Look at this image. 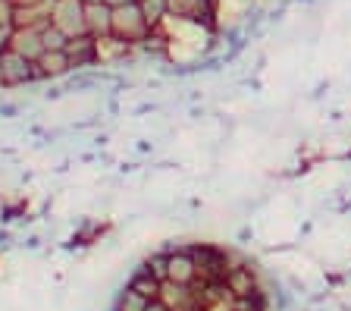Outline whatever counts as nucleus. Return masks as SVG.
<instances>
[{
    "label": "nucleus",
    "instance_id": "obj_19",
    "mask_svg": "<svg viewBox=\"0 0 351 311\" xmlns=\"http://www.w3.org/2000/svg\"><path fill=\"white\" fill-rule=\"evenodd\" d=\"M235 239H239V245H251V239H254V230H251V227H241V230L235 233Z\"/></svg>",
    "mask_w": 351,
    "mask_h": 311
},
{
    "label": "nucleus",
    "instance_id": "obj_11",
    "mask_svg": "<svg viewBox=\"0 0 351 311\" xmlns=\"http://www.w3.org/2000/svg\"><path fill=\"white\" fill-rule=\"evenodd\" d=\"M267 296H270V311H289L295 305V292L285 286V280H279V277H270Z\"/></svg>",
    "mask_w": 351,
    "mask_h": 311
},
{
    "label": "nucleus",
    "instance_id": "obj_21",
    "mask_svg": "<svg viewBox=\"0 0 351 311\" xmlns=\"http://www.w3.org/2000/svg\"><path fill=\"white\" fill-rule=\"evenodd\" d=\"M329 95V82H320L314 91H311V101H320V97H326Z\"/></svg>",
    "mask_w": 351,
    "mask_h": 311
},
{
    "label": "nucleus",
    "instance_id": "obj_6",
    "mask_svg": "<svg viewBox=\"0 0 351 311\" xmlns=\"http://www.w3.org/2000/svg\"><path fill=\"white\" fill-rule=\"evenodd\" d=\"M10 51L22 54L25 60H38L44 54L41 29H35V25H13V35H10Z\"/></svg>",
    "mask_w": 351,
    "mask_h": 311
},
{
    "label": "nucleus",
    "instance_id": "obj_16",
    "mask_svg": "<svg viewBox=\"0 0 351 311\" xmlns=\"http://www.w3.org/2000/svg\"><path fill=\"white\" fill-rule=\"evenodd\" d=\"M167 261H169L167 252H157V255H151V258L145 261V267L157 277V280H167Z\"/></svg>",
    "mask_w": 351,
    "mask_h": 311
},
{
    "label": "nucleus",
    "instance_id": "obj_20",
    "mask_svg": "<svg viewBox=\"0 0 351 311\" xmlns=\"http://www.w3.org/2000/svg\"><path fill=\"white\" fill-rule=\"evenodd\" d=\"M145 311H173V308H169V305L163 302V299H151V302L145 305Z\"/></svg>",
    "mask_w": 351,
    "mask_h": 311
},
{
    "label": "nucleus",
    "instance_id": "obj_15",
    "mask_svg": "<svg viewBox=\"0 0 351 311\" xmlns=\"http://www.w3.org/2000/svg\"><path fill=\"white\" fill-rule=\"evenodd\" d=\"M147 302H151V299H145L141 292H135L132 286H125L123 296H119V302H117V311H145Z\"/></svg>",
    "mask_w": 351,
    "mask_h": 311
},
{
    "label": "nucleus",
    "instance_id": "obj_9",
    "mask_svg": "<svg viewBox=\"0 0 351 311\" xmlns=\"http://www.w3.org/2000/svg\"><path fill=\"white\" fill-rule=\"evenodd\" d=\"M35 67H38L41 79H57V76H66L73 69V60H69L66 51H44L41 57L35 60Z\"/></svg>",
    "mask_w": 351,
    "mask_h": 311
},
{
    "label": "nucleus",
    "instance_id": "obj_18",
    "mask_svg": "<svg viewBox=\"0 0 351 311\" xmlns=\"http://www.w3.org/2000/svg\"><path fill=\"white\" fill-rule=\"evenodd\" d=\"M10 35H13V25H0V54L10 47Z\"/></svg>",
    "mask_w": 351,
    "mask_h": 311
},
{
    "label": "nucleus",
    "instance_id": "obj_14",
    "mask_svg": "<svg viewBox=\"0 0 351 311\" xmlns=\"http://www.w3.org/2000/svg\"><path fill=\"white\" fill-rule=\"evenodd\" d=\"M41 38H44V51H66V45H69V35H66L63 29H57L53 23L44 25Z\"/></svg>",
    "mask_w": 351,
    "mask_h": 311
},
{
    "label": "nucleus",
    "instance_id": "obj_2",
    "mask_svg": "<svg viewBox=\"0 0 351 311\" xmlns=\"http://www.w3.org/2000/svg\"><path fill=\"white\" fill-rule=\"evenodd\" d=\"M51 23L57 25V29H63L69 38L88 35V23H85V0H53Z\"/></svg>",
    "mask_w": 351,
    "mask_h": 311
},
{
    "label": "nucleus",
    "instance_id": "obj_25",
    "mask_svg": "<svg viewBox=\"0 0 351 311\" xmlns=\"http://www.w3.org/2000/svg\"><path fill=\"white\" fill-rule=\"evenodd\" d=\"M217 311H232V308H229V305H223V308H217Z\"/></svg>",
    "mask_w": 351,
    "mask_h": 311
},
{
    "label": "nucleus",
    "instance_id": "obj_13",
    "mask_svg": "<svg viewBox=\"0 0 351 311\" xmlns=\"http://www.w3.org/2000/svg\"><path fill=\"white\" fill-rule=\"evenodd\" d=\"M138 7H141V13H145L151 32L160 29L163 19H167V0H138Z\"/></svg>",
    "mask_w": 351,
    "mask_h": 311
},
{
    "label": "nucleus",
    "instance_id": "obj_23",
    "mask_svg": "<svg viewBox=\"0 0 351 311\" xmlns=\"http://www.w3.org/2000/svg\"><path fill=\"white\" fill-rule=\"evenodd\" d=\"M107 7H123V3H132V0H104Z\"/></svg>",
    "mask_w": 351,
    "mask_h": 311
},
{
    "label": "nucleus",
    "instance_id": "obj_1",
    "mask_svg": "<svg viewBox=\"0 0 351 311\" xmlns=\"http://www.w3.org/2000/svg\"><path fill=\"white\" fill-rule=\"evenodd\" d=\"M110 35L125 41V45H141L147 35H151V25H147L145 13H141L138 0L123 3V7H113V19H110Z\"/></svg>",
    "mask_w": 351,
    "mask_h": 311
},
{
    "label": "nucleus",
    "instance_id": "obj_24",
    "mask_svg": "<svg viewBox=\"0 0 351 311\" xmlns=\"http://www.w3.org/2000/svg\"><path fill=\"white\" fill-rule=\"evenodd\" d=\"M339 311H351V305H348V302H342V305H339Z\"/></svg>",
    "mask_w": 351,
    "mask_h": 311
},
{
    "label": "nucleus",
    "instance_id": "obj_3",
    "mask_svg": "<svg viewBox=\"0 0 351 311\" xmlns=\"http://www.w3.org/2000/svg\"><path fill=\"white\" fill-rule=\"evenodd\" d=\"M0 79H3V85H22V82H35L41 76H38L35 60H25L22 54L7 47L0 54Z\"/></svg>",
    "mask_w": 351,
    "mask_h": 311
},
{
    "label": "nucleus",
    "instance_id": "obj_17",
    "mask_svg": "<svg viewBox=\"0 0 351 311\" xmlns=\"http://www.w3.org/2000/svg\"><path fill=\"white\" fill-rule=\"evenodd\" d=\"M285 286L292 289L295 296H301V299H307V292H311V286H307V280H301V277H295V274H289V277H285Z\"/></svg>",
    "mask_w": 351,
    "mask_h": 311
},
{
    "label": "nucleus",
    "instance_id": "obj_26",
    "mask_svg": "<svg viewBox=\"0 0 351 311\" xmlns=\"http://www.w3.org/2000/svg\"><path fill=\"white\" fill-rule=\"evenodd\" d=\"M301 311H314V308H311V305H307V308H301Z\"/></svg>",
    "mask_w": 351,
    "mask_h": 311
},
{
    "label": "nucleus",
    "instance_id": "obj_4",
    "mask_svg": "<svg viewBox=\"0 0 351 311\" xmlns=\"http://www.w3.org/2000/svg\"><path fill=\"white\" fill-rule=\"evenodd\" d=\"M167 280L169 283H179V286H195L197 283V261L195 255L189 252V245L176 249V252H167Z\"/></svg>",
    "mask_w": 351,
    "mask_h": 311
},
{
    "label": "nucleus",
    "instance_id": "obj_7",
    "mask_svg": "<svg viewBox=\"0 0 351 311\" xmlns=\"http://www.w3.org/2000/svg\"><path fill=\"white\" fill-rule=\"evenodd\" d=\"M66 54H69V60H73V67H95L97 60H101V51H97V38H91V35L69 38Z\"/></svg>",
    "mask_w": 351,
    "mask_h": 311
},
{
    "label": "nucleus",
    "instance_id": "obj_28",
    "mask_svg": "<svg viewBox=\"0 0 351 311\" xmlns=\"http://www.w3.org/2000/svg\"><path fill=\"white\" fill-rule=\"evenodd\" d=\"M314 311H329V308H314Z\"/></svg>",
    "mask_w": 351,
    "mask_h": 311
},
{
    "label": "nucleus",
    "instance_id": "obj_5",
    "mask_svg": "<svg viewBox=\"0 0 351 311\" xmlns=\"http://www.w3.org/2000/svg\"><path fill=\"white\" fill-rule=\"evenodd\" d=\"M223 283H226L229 296L235 299V296H248V292H254V289L261 286V277H257V267H251L248 261H239V264H229Z\"/></svg>",
    "mask_w": 351,
    "mask_h": 311
},
{
    "label": "nucleus",
    "instance_id": "obj_10",
    "mask_svg": "<svg viewBox=\"0 0 351 311\" xmlns=\"http://www.w3.org/2000/svg\"><path fill=\"white\" fill-rule=\"evenodd\" d=\"M129 286L135 289V292H141L145 299H160V286H163V280H157V277L147 270L145 264L132 274V280H129Z\"/></svg>",
    "mask_w": 351,
    "mask_h": 311
},
{
    "label": "nucleus",
    "instance_id": "obj_12",
    "mask_svg": "<svg viewBox=\"0 0 351 311\" xmlns=\"http://www.w3.org/2000/svg\"><path fill=\"white\" fill-rule=\"evenodd\" d=\"M229 308L232 311H270V296H267L263 286H257L248 296H235L232 302H229Z\"/></svg>",
    "mask_w": 351,
    "mask_h": 311
},
{
    "label": "nucleus",
    "instance_id": "obj_22",
    "mask_svg": "<svg viewBox=\"0 0 351 311\" xmlns=\"http://www.w3.org/2000/svg\"><path fill=\"white\" fill-rule=\"evenodd\" d=\"M35 3H44V0H13V7H35Z\"/></svg>",
    "mask_w": 351,
    "mask_h": 311
},
{
    "label": "nucleus",
    "instance_id": "obj_8",
    "mask_svg": "<svg viewBox=\"0 0 351 311\" xmlns=\"http://www.w3.org/2000/svg\"><path fill=\"white\" fill-rule=\"evenodd\" d=\"M110 19H113V7H107L104 0L97 3H85V23L91 38H107L110 35Z\"/></svg>",
    "mask_w": 351,
    "mask_h": 311
},
{
    "label": "nucleus",
    "instance_id": "obj_27",
    "mask_svg": "<svg viewBox=\"0 0 351 311\" xmlns=\"http://www.w3.org/2000/svg\"><path fill=\"white\" fill-rule=\"evenodd\" d=\"M85 3H97V0H85Z\"/></svg>",
    "mask_w": 351,
    "mask_h": 311
}]
</instances>
